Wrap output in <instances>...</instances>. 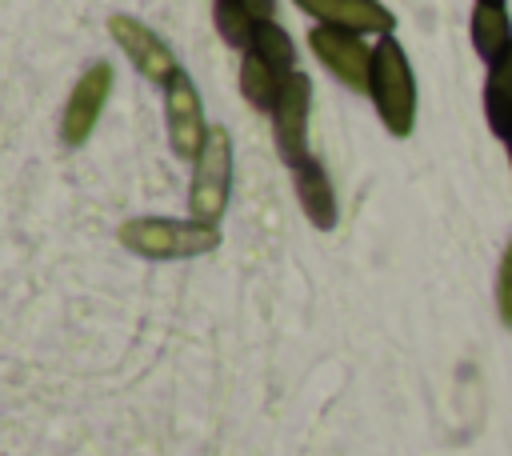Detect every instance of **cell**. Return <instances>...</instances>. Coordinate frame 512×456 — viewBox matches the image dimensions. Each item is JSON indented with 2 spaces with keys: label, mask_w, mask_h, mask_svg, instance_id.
<instances>
[{
  "label": "cell",
  "mask_w": 512,
  "mask_h": 456,
  "mask_svg": "<svg viewBox=\"0 0 512 456\" xmlns=\"http://www.w3.org/2000/svg\"><path fill=\"white\" fill-rule=\"evenodd\" d=\"M112 84H116V72L112 64H88L80 72V80L72 84L68 100H64V116H60V144L64 148H80L88 144V136L96 132V120L104 116V104L112 96Z\"/></svg>",
  "instance_id": "cell-5"
},
{
  "label": "cell",
  "mask_w": 512,
  "mask_h": 456,
  "mask_svg": "<svg viewBox=\"0 0 512 456\" xmlns=\"http://www.w3.org/2000/svg\"><path fill=\"white\" fill-rule=\"evenodd\" d=\"M308 48L340 84H348L352 92H368V84H372V48L364 44L360 32L316 24L308 32Z\"/></svg>",
  "instance_id": "cell-7"
},
{
  "label": "cell",
  "mask_w": 512,
  "mask_h": 456,
  "mask_svg": "<svg viewBox=\"0 0 512 456\" xmlns=\"http://www.w3.org/2000/svg\"><path fill=\"white\" fill-rule=\"evenodd\" d=\"M212 16H216V32L224 36V44H232V48H240V52L252 44L260 20H252L248 8H244L240 0H216Z\"/></svg>",
  "instance_id": "cell-14"
},
{
  "label": "cell",
  "mask_w": 512,
  "mask_h": 456,
  "mask_svg": "<svg viewBox=\"0 0 512 456\" xmlns=\"http://www.w3.org/2000/svg\"><path fill=\"white\" fill-rule=\"evenodd\" d=\"M292 180H296V200H300L304 216H308L320 232L336 228V192H332V180H328L324 164L308 156L304 164L292 168Z\"/></svg>",
  "instance_id": "cell-11"
},
{
  "label": "cell",
  "mask_w": 512,
  "mask_h": 456,
  "mask_svg": "<svg viewBox=\"0 0 512 456\" xmlns=\"http://www.w3.org/2000/svg\"><path fill=\"white\" fill-rule=\"evenodd\" d=\"M308 108H312V80L304 72H292L272 104V140L288 168L308 160Z\"/></svg>",
  "instance_id": "cell-8"
},
{
  "label": "cell",
  "mask_w": 512,
  "mask_h": 456,
  "mask_svg": "<svg viewBox=\"0 0 512 456\" xmlns=\"http://www.w3.org/2000/svg\"><path fill=\"white\" fill-rule=\"evenodd\" d=\"M368 96L392 136H408L416 124V76L404 56V48L392 36H380L372 48V84Z\"/></svg>",
  "instance_id": "cell-3"
},
{
  "label": "cell",
  "mask_w": 512,
  "mask_h": 456,
  "mask_svg": "<svg viewBox=\"0 0 512 456\" xmlns=\"http://www.w3.org/2000/svg\"><path fill=\"white\" fill-rule=\"evenodd\" d=\"M108 32H112L116 48L132 60V68H136L144 80H152V84L164 88V84L180 72L176 52H172L144 20H136V16H128V12H116V16H108Z\"/></svg>",
  "instance_id": "cell-9"
},
{
  "label": "cell",
  "mask_w": 512,
  "mask_h": 456,
  "mask_svg": "<svg viewBox=\"0 0 512 456\" xmlns=\"http://www.w3.org/2000/svg\"><path fill=\"white\" fill-rule=\"evenodd\" d=\"M300 12H308L320 24L332 28H348V32H376V36H392L396 16L380 4V0H292Z\"/></svg>",
  "instance_id": "cell-10"
},
{
  "label": "cell",
  "mask_w": 512,
  "mask_h": 456,
  "mask_svg": "<svg viewBox=\"0 0 512 456\" xmlns=\"http://www.w3.org/2000/svg\"><path fill=\"white\" fill-rule=\"evenodd\" d=\"M496 312H500L504 328H512V240H508L500 268H496Z\"/></svg>",
  "instance_id": "cell-15"
},
{
  "label": "cell",
  "mask_w": 512,
  "mask_h": 456,
  "mask_svg": "<svg viewBox=\"0 0 512 456\" xmlns=\"http://www.w3.org/2000/svg\"><path fill=\"white\" fill-rule=\"evenodd\" d=\"M508 160H512V140H508Z\"/></svg>",
  "instance_id": "cell-18"
},
{
  "label": "cell",
  "mask_w": 512,
  "mask_h": 456,
  "mask_svg": "<svg viewBox=\"0 0 512 456\" xmlns=\"http://www.w3.org/2000/svg\"><path fill=\"white\" fill-rule=\"evenodd\" d=\"M240 4L248 8L252 20H272L276 16V0H240Z\"/></svg>",
  "instance_id": "cell-16"
},
{
  "label": "cell",
  "mask_w": 512,
  "mask_h": 456,
  "mask_svg": "<svg viewBox=\"0 0 512 456\" xmlns=\"http://www.w3.org/2000/svg\"><path fill=\"white\" fill-rule=\"evenodd\" d=\"M232 196V136L228 128L212 124L204 152L192 164V184H188V212L200 224L220 228Z\"/></svg>",
  "instance_id": "cell-4"
},
{
  "label": "cell",
  "mask_w": 512,
  "mask_h": 456,
  "mask_svg": "<svg viewBox=\"0 0 512 456\" xmlns=\"http://www.w3.org/2000/svg\"><path fill=\"white\" fill-rule=\"evenodd\" d=\"M472 48L480 52L484 64L500 60L512 48V20L504 4H476L472 8Z\"/></svg>",
  "instance_id": "cell-13"
},
{
  "label": "cell",
  "mask_w": 512,
  "mask_h": 456,
  "mask_svg": "<svg viewBox=\"0 0 512 456\" xmlns=\"http://www.w3.org/2000/svg\"><path fill=\"white\" fill-rule=\"evenodd\" d=\"M296 72V48L276 20H260L240 56V92L256 112H272L284 80Z\"/></svg>",
  "instance_id": "cell-2"
},
{
  "label": "cell",
  "mask_w": 512,
  "mask_h": 456,
  "mask_svg": "<svg viewBox=\"0 0 512 456\" xmlns=\"http://www.w3.org/2000/svg\"><path fill=\"white\" fill-rule=\"evenodd\" d=\"M116 240L144 260H192L220 248V228L172 216H132L116 228Z\"/></svg>",
  "instance_id": "cell-1"
},
{
  "label": "cell",
  "mask_w": 512,
  "mask_h": 456,
  "mask_svg": "<svg viewBox=\"0 0 512 456\" xmlns=\"http://www.w3.org/2000/svg\"><path fill=\"white\" fill-rule=\"evenodd\" d=\"M484 116L488 128L500 140H512V48L488 64V80H484Z\"/></svg>",
  "instance_id": "cell-12"
},
{
  "label": "cell",
  "mask_w": 512,
  "mask_h": 456,
  "mask_svg": "<svg viewBox=\"0 0 512 456\" xmlns=\"http://www.w3.org/2000/svg\"><path fill=\"white\" fill-rule=\"evenodd\" d=\"M476 4H504V0H476Z\"/></svg>",
  "instance_id": "cell-17"
},
{
  "label": "cell",
  "mask_w": 512,
  "mask_h": 456,
  "mask_svg": "<svg viewBox=\"0 0 512 456\" xmlns=\"http://www.w3.org/2000/svg\"><path fill=\"white\" fill-rule=\"evenodd\" d=\"M164 116H168V144L180 160H196L208 144L212 124L204 120V100L192 84V76L180 68L168 84H164Z\"/></svg>",
  "instance_id": "cell-6"
}]
</instances>
